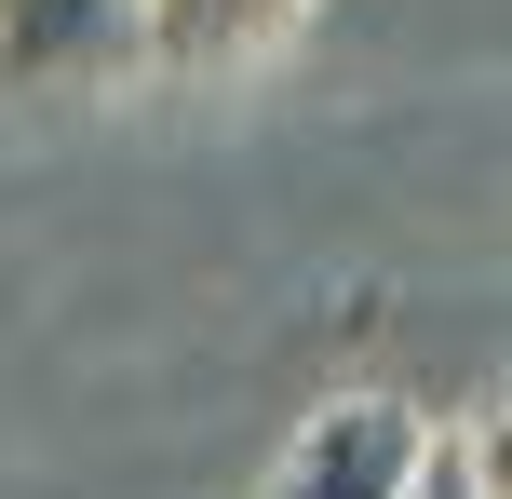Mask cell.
I'll use <instances>...</instances> for the list:
<instances>
[{
    "instance_id": "6da1fadb",
    "label": "cell",
    "mask_w": 512,
    "mask_h": 499,
    "mask_svg": "<svg viewBox=\"0 0 512 499\" xmlns=\"http://www.w3.org/2000/svg\"><path fill=\"white\" fill-rule=\"evenodd\" d=\"M418 446H432V419L391 392H337L297 419V446H283L270 499H405L418 486Z\"/></svg>"
},
{
    "instance_id": "7a4b0ae2",
    "label": "cell",
    "mask_w": 512,
    "mask_h": 499,
    "mask_svg": "<svg viewBox=\"0 0 512 499\" xmlns=\"http://www.w3.org/2000/svg\"><path fill=\"white\" fill-rule=\"evenodd\" d=\"M122 68H149L135 0H0V95H81Z\"/></svg>"
},
{
    "instance_id": "3957f363",
    "label": "cell",
    "mask_w": 512,
    "mask_h": 499,
    "mask_svg": "<svg viewBox=\"0 0 512 499\" xmlns=\"http://www.w3.org/2000/svg\"><path fill=\"white\" fill-rule=\"evenodd\" d=\"M297 14L310 0H135V41H149V68H243Z\"/></svg>"
},
{
    "instance_id": "277c9868",
    "label": "cell",
    "mask_w": 512,
    "mask_h": 499,
    "mask_svg": "<svg viewBox=\"0 0 512 499\" xmlns=\"http://www.w3.org/2000/svg\"><path fill=\"white\" fill-rule=\"evenodd\" d=\"M405 499H499V446H486V432H432Z\"/></svg>"
}]
</instances>
